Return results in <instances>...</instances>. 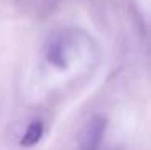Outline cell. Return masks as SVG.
<instances>
[{
    "mask_svg": "<svg viewBox=\"0 0 151 150\" xmlns=\"http://www.w3.org/2000/svg\"><path fill=\"white\" fill-rule=\"evenodd\" d=\"M42 136H44V124H42V121H32L27 126L23 139H21V144L26 145V147L35 145L42 139Z\"/></svg>",
    "mask_w": 151,
    "mask_h": 150,
    "instance_id": "3",
    "label": "cell"
},
{
    "mask_svg": "<svg viewBox=\"0 0 151 150\" xmlns=\"http://www.w3.org/2000/svg\"><path fill=\"white\" fill-rule=\"evenodd\" d=\"M66 41L64 37H53L48 41L45 49V57L53 66L56 68H64L68 65V60H66Z\"/></svg>",
    "mask_w": 151,
    "mask_h": 150,
    "instance_id": "2",
    "label": "cell"
},
{
    "mask_svg": "<svg viewBox=\"0 0 151 150\" xmlns=\"http://www.w3.org/2000/svg\"><path fill=\"white\" fill-rule=\"evenodd\" d=\"M106 129V120L103 116H93L87 121L81 137L82 150H98L101 145L103 136Z\"/></svg>",
    "mask_w": 151,
    "mask_h": 150,
    "instance_id": "1",
    "label": "cell"
}]
</instances>
